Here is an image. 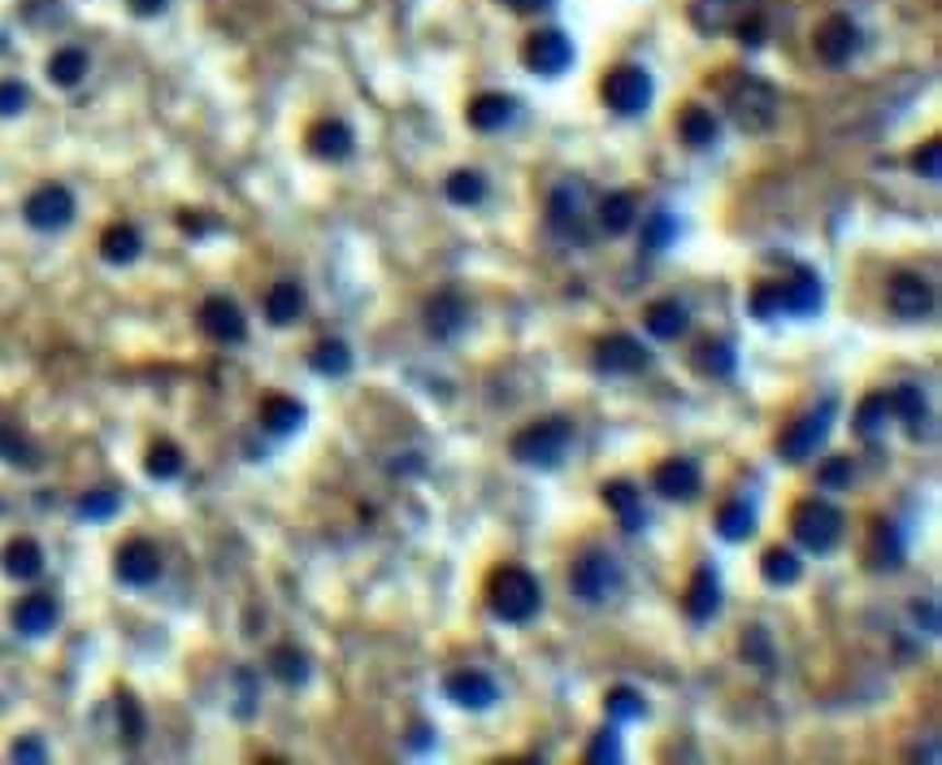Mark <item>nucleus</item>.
<instances>
[{"label": "nucleus", "mask_w": 942, "mask_h": 765, "mask_svg": "<svg viewBox=\"0 0 942 765\" xmlns=\"http://www.w3.org/2000/svg\"><path fill=\"white\" fill-rule=\"evenodd\" d=\"M486 609L499 623L521 627L543 609V587L526 566H499L491 574V583H486Z\"/></svg>", "instance_id": "1"}, {"label": "nucleus", "mask_w": 942, "mask_h": 765, "mask_svg": "<svg viewBox=\"0 0 942 765\" xmlns=\"http://www.w3.org/2000/svg\"><path fill=\"white\" fill-rule=\"evenodd\" d=\"M570 444H574V422L552 413V418H539V422L521 426L508 439V453H513V461H521L530 470H556L565 461Z\"/></svg>", "instance_id": "2"}, {"label": "nucleus", "mask_w": 942, "mask_h": 765, "mask_svg": "<svg viewBox=\"0 0 942 765\" xmlns=\"http://www.w3.org/2000/svg\"><path fill=\"white\" fill-rule=\"evenodd\" d=\"M725 110H730V123L747 135H765V130L778 123V110H782V96L769 79L760 75H738L725 92Z\"/></svg>", "instance_id": "3"}, {"label": "nucleus", "mask_w": 942, "mask_h": 765, "mask_svg": "<svg viewBox=\"0 0 942 765\" xmlns=\"http://www.w3.org/2000/svg\"><path fill=\"white\" fill-rule=\"evenodd\" d=\"M842 530H847V517L838 505H829V501H800L795 510H791V535L800 539V548H808V552H834L838 544H842Z\"/></svg>", "instance_id": "4"}, {"label": "nucleus", "mask_w": 942, "mask_h": 765, "mask_svg": "<svg viewBox=\"0 0 942 765\" xmlns=\"http://www.w3.org/2000/svg\"><path fill=\"white\" fill-rule=\"evenodd\" d=\"M834 413H838V400H834V396H825L822 404H813L804 418H795V422L778 435V457H782L786 466H804L808 457H817V448L829 439Z\"/></svg>", "instance_id": "5"}, {"label": "nucleus", "mask_w": 942, "mask_h": 765, "mask_svg": "<svg viewBox=\"0 0 942 765\" xmlns=\"http://www.w3.org/2000/svg\"><path fill=\"white\" fill-rule=\"evenodd\" d=\"M621 583H625L621 561H617L608 548H587V552L574 561V570H570V587H574V596H578L583 605H604L608 596L621 592Z\"/></svg>", "instance_id": "6"}, {"label": "nucleus", "mask_w": 942, "mask_h": 765, "mask_svg": "<svg viewBox=\"0 0 942 765\" xmlns=\"http://www.w3.org/2000/svg\"><path fill=\"white\" fill-rule=\"evenodd\" d=\"M599 96H604V105H608L612 114H621V118H639V114H647V105H652L656 88H652V75H647L643 66L621 61V66H612V70L604 75Z\"/></svg>", "instance_id": "7"}, {"label": "nucleus", "mask_w": 942, "mask_h": 765, "mask_svg": "<svg viewBox=\"0 0 942 765\" xmlns=\"http://www.w3.org/2000/svg\"><path fill=\"white\" fill-rule=\"evenodd\" d=\"M22 218H26L31 231H44V236L66 231V227L74 222V192L61 187V183H44V187H35V192L26 196Z\"/></svg>", "instance_id": "8"}, {"label": "nucleus", "mask_w": 942, "mask_h": 765, "mask_svg": "<svg viewBox=\"0 0 942 765\" xmlns=\"http://www.w3.org/2000/svg\"><path fill=\"white\" fill-rule=\"evenodd\" d=\"M521 66L530 75H543V79H556L574 66V39L565 31H535L526 35L521 44Z\"/></svg>", "instance_id": "9"}, {"label": "nucleus", "mask_w": 942, "mask_h": 765, "mask_svg": "<svg viewBox=\"0 0 942 765\" xmlns=\"http://www.w3.org/2000/svg\"><path fill=\"white\" fill-rule=\"evenodd\" d=\"M886 305L904 322H926L934 313V287H930V278H921L912 270H899L886 283Z\"/></svg>", "instance_id": "10"}, {"label": "nucleus", "mask_w": 942, "mask_h": 765, "mask_svg": "<svg viewBox=\"0 0 942 765\" xmlns=\"http://www.w3.org/2000/svg\"><path fill=\"white\" fill-rule=\"evenodd\" d=\"M548 227L561 240L587 244V187L583 183H565L548 196Z\"/></svg>", "instance_id": "11"}, {"label": "nucleus", "mask_w": 942, "mask_h": 765, "mask_svg": "<svg viewBox=\"0 0 942 765\" xmlns=\"http://www.w3.org/2000/svg\"><path fill=\"white\" fill-rule=\"evenodd\" d=\"M813 53H817L822 66H834V70L847 66L860 53V26L847 13H829L817 26V35H813Z\"/></svg>", "instance_id": "12"}, {"label": "nucleus", "mask_w": 942, "mask_h": 765, "mask_svg": "<svg viewBox=\"0 0 942 765\" xmlns=\"http://www.w3.org/2000/svg\"><path fill=\"white\" fill-rule=\"evenodd\" d=\"M114 574L126 587H152L161 579V548L152 539H143V535L126 539L118 548V557H114Z\"/></svg>", "instance_id": "13"}, {"label": "nucleus", "mask_w": 942, "mask_h": 765, "mask_svg": "<svg viewBox=\"0 0 942 765\" xmlns=\"http://www.w3.org/2000/svg\"><path fill=\"white\" fill-rule=\"evenodd\" d=\"M647 362H652V353L643 349V340H634V335H608V340H599L595 344V370L599 375H608V379H621V375H639V370H647Z\"/></svg>", "instance_id": "14"}, {"label": "nucleus", "mask_w": 942, "mask_h": 765, "mask_svg": "<svg viewBox=\"0 0 942 765\" xmlns=\"http://www.w3.org/2000/svg\"><path fill=\"white\" fill-rule=\"evenodd\" d=\"M466 327H470V300H466L457 287H444V292H435V296L426 300V331H430L439 344L457 340Z\"/></svg>", "instance_id": "15"}, {"label": "nucleus", "mask_w": 942, "mask_h": 765, "mask_svg": "<svg viewBox=\"0 0 942 765\" xmlns=\"http://www.w3.org/2000/svg\"><path fill=\"white\" fill-rule=\"evenodd\" d=\"M652 488H656L665 501H696V496L704 492L700 461H691V457H665V461L652 470Z\"/></svg>", "instance_id": "16"}, {"label": "nucleus", "mask_w": 942, "mask_h": 765, "mask_svg": "<svg viewBox=\"0 0 942 765\" xmlns=\"http://www.w3.org/2000/svg\"><path fill=\"white\" fill-rule=\"evenodd\" d=\"M200 331L214 340V344H243L248 340V318L231 296H209L200 305Z\"/></svg>", "instance_id": "17"}, {"label": "nucleus", "mask_w": 942, "mask_h": 765, "mask_svg": "<svg viewBox=\"0 0 942 765\" xmlns=\"http://www.w3.org/2000/svg\"><path fill=\"white\" fill-rule=\"evenodd\" d=\"M444 696L457 705V709H470V713H482L499 700V687L486 670H457L444 678Z\"/></svg>", "instance_id": "18"}, {"label": "nucleus", "mask_w": 942, "mask_h": 765, "mask_svg": "<svg viewBox=\"0 0 942 765\" xmlns=\"http://www.w3.org/2000/svg\"><path fill=\"white\" fill-rule=\"evenodd\" d=\"M773 287H778V309H782L786 318H813L825 300L822 278H817L813 270H795V278L773 283Z\"/></svg>", "instance_id": "19"}, {"label": "nucleus", "mask_w": 942, "mask_h": 765, "mask_svg": "<svg viewBox=\"0 0 942 765\" xmlns=\"http://www.w3.org/2000/svg\"><path fill=\"white\" fill-rule=\"evenodd\" d=\"M886 400H891V418L908 422V435H912V439H930V435H934V426H930V422H934V418H930V400H926V391H921L917 382L891 387Z\"/></svg>", "instance_id": "20"}, {"label": "nucleus", "mask_w": 942, "mask_h": 765, "mask_svg": "<svg viewBox=\"0 0 942 765\" xmlns=\"http://www.w3.org/2000/svg\"><path fill=\"white\" fill-rule=\"evenodd\" d=\"M57 623H61V605H57V596H48V592H31V596H22V601L13 605V631H18V636L39 639V636H48Z\"/></svg>", "instance_id": "21"}, {"label": "nucleus", "mask_w": 942, "mask_h": 765, "mask_svg": "<svg viewBox=\"0 0 942 765\" xmlns=\"http://www.w3.org/2000/svg\"><path fill=\"white\" fill-rule=\"evenodd\" d=\"M356 148V135L348 123H340V118H322V123H313L309 127V152L318 157V161H331V165H340V161H348Z\"/></svg>", "instance_id": "22"}, {"label": "nucleus", "mask_w": 942, "mask_h": 765, "mask_svg": "<svg viewBox=\"0 0 942 765\" xmlns=\"http://www.w3.org/2000/svg\"><path fill=\"white\" fill-rule=\"evenodd\" d=\"M517 96H504V92H482V96H473L470 105H466V123L473 130H482V135H491V130H504L513 118H517Z\"/></svg>", "instance_id": "23"}, {"label": "nucleus", "mask_w": 942, "mask_h": 765, "mask_svg": "<svg viewBox=\"0 0 942 765\" xmlns=\"http://www.w3.org/2000/svg\"><path fill=\"white\" fill-rule=\"evenodd\" d=\"M682 609L691 623H712L721 614V579L712 566H700L687 583V596H682Z\"/></svg>", "instance_id": "24"}, {"label": "nucleus", "mask_w": 942, "mask_h": 765, "mask_svg": "<svg viewBox=\"0 0 942 765\" xmlns=\"http://www.w3.org/2000/svg\"><path fill=\"white\" fill-rule=\"evenodd\" d=\"M599 501L621 517V526H625V530H643V526H647L643 496H639V488H634L630 479H608V483L599 488Z\"/></svg>", "instance_id": "25"}, {"label": "nucleus", "mask_w": 942, "mask_h": 765, "mask_svg": "<svg viewBox=\"0 0 942 765\" xmlns=\"http://www.w3.org/2000/svg\"><path fill=\"white\" fill-rule=\"evenodd\" d=\"M0 570H4L9 579H18V583H31V579L44 574V548H39L35 539L18 535V539H9V544L0 548Z\"/></svg>", "instance_id": "26"}, {"label": "nucleus", "mask_w": 942, "mask_h": 765, "mask_svg": "<svg viewBox=\"0 0 942 765\" xmlns=\"http://www.w3.org/2000/svg\"><path fill=\"white\" fill-rule=\"evenodd\" d=\"M643 327L656 335V340H682L687 335V327H691V313H687V305L682 300H652L647 309H643Z\"/></svg>", "instance_id": "27"}, {"label": "nucleus", "mask_w": 942, "mask_h": 765, "mask_svg": "<svg viewBox=\"0 0 942 765\" xmlns=\"http://www.w3.org/2000/svg\"><path fill=\"white\" fill-rule=\"evenodd\" d=\"M305 418H309V409L296 396H265L261 400V426L269 435H296L305 426Z\"/></svg>", "instance_id": "28"}, {"label": "nucleus", "mask_w": 942, "mask_h": 765, "mask_svg": "<svg viewBox=\"0 0 942 765\" xmlns=\"http://www.w3.org/2000/svg\"><path fill=\"white\" fill-rule=\"evenodd\" d=\"M300 313H305V287H300L296 278L274 283L269 296H265V318H269L274 327H291Z\"/></svg>", "instance_id": "29"}, {"label": "nucleus", "mask_w": 942, "mask_h": 765, "mask_svg": "<svg viewBox=\"0 0 942 765\" xmlns=\"http://www.w3.org/2000/svg\"><path fill=\"white\" fill-rule=\"evenodd\" d=\"M269 674H274L283 687H305V683L313 678V661H309V652H300L296 643H283V648L269 652Z\"/></svg>", "instance_id": "30"}, {"label": "nucleus", "mask_w": 942, "mask_h": 765, "mask_svg": "<svg viewBox=\"0 0 942 765\" xmlns=\"http://www.w3.org/2000/svg\"><path fill=\"white\" fill-rule=\"evenodd\" d=\"M760 574H765V583L769 587H795L800 579H804V561H800V552L795 548H769L765 557H760Z\"/></svg>", "instance_id": "31"}, {"label": "nucleus", "mask_w": 942, "mask_h": 765, "mask_svg": "<svg viewBox=\"0 0 942 765\" xmlns=\"http://www.w3.org/2000/svg\"><path fill=\"white\" fill-rule=\"evenodd\" d=\"M634 218H639V201L630 192H608L599 201V231L604 236H625L634 227Z\"/></svg>", "instance_id": "32"}, {"label": "nucleus", "mask_w": 942, "mask_h": 765, "mask_svg": "<svg viewBox=\"0 0 942 765\" xmlns=\"http://www.w3.org/2000/svg\"><path fill=\"white\" fill-rule=\"evenodd\" d=\"M678 135H682V144H687V148L704 152V148L716 144L721 127H716L712 110H704V105H687V110H682V118H678Z\"/></svg>", "instance_id": "33"}, {"label": "nucleus", "mask_w": 942, "mask_h": 765, "mask_svg": "<svg viewBox=\"0 0 942 765\" xmlns=\"http://www.w3.org/2000/svg\"><path fill=\"white\" fill-rule=\"evenodd\" d=\"M139 253H143V236H139L130 222H114V227L101 236V256H105L110 265H130Z\"/></svg>", "instance_id": "34"}, {"label": "nucleus", "mask_w": 942, "mask_h": 765, "mask_svg": "<svg viewBox=\"0 0 942 765\" xmlns=\"http://www.w3.org/2000/svg\"><path fill=\"white\" fill-rule=\"evenodd\" d=\"M88 53L83 48H74V44H66V48H57L53 57H48V79L57 83V88H79L83 79H88Z\"/></svg>", "instance_id": "35"}, {"label": "nucleus", "mask_w": 942, "mask_h": 765, "mask_svg": "<svg viewBox=\"0 0 942 765\" xmlns=\"http://www.w3.org/2000/svg\"><path fill=\"white\" fill-rule=\"evenodd\" d=\"M309 366H313V375H322V379H344V375L353 370V349H348L344 340H322V344H313Z\"/></svg>", "instance_id": "36"}, {"label": "nucleus", "mask_w": 942, "mask_h": 765, "mask_svg": "<svg viewBox=\"0 0 942 765\" xmlns=\"http://www.w3.org/2000/svg\"><path fill=\"white\" fill-rule=\"evenodd\" d=\"M678 240V218L660 205V209H652V214H643V231H639V244H643V253H665L669 244Z\"/></svg>", "instance_id": "37"}, {"label": "nucleus", "mask_w": 942, "mask_h": 765, "mask_svg": "<svg viewBox=\"0 0 942 765\" xmlns=\"http://www.w3.org/2000/svg\"><path fill=\"white\" fill-rule=\"evenodd\" d=\"M716 535L730 539V544L751 539V535H756V510H751L747 501H725V505L716 510Z\"/></svg>", "instance_id": "38"}, {"label": "nucleus", "mask_w": 942, "mask_h": 765, "mask_svg": "<svg viewBox=\"0 0 942 765\" xmlns=\"http://www.w3.org/2000/svg\"><path fill=\"white\" fill-rule=\"evenodd\" d=\"M734 366H738V353H734V344H725V340H704V344L696 349V370H700L704 379H730Z\"/></svg>", "instance_id": "39"}, {"label": "nucleus", "mask_w": 942, "mask_h": 765, "mask_svg": "<svg viewBox=\"0 0 942 765\" xmlns=\"http://www.w3.org/2000/svg\"><path fill=\"white\" fill-rule=\"evenodd\" d=\"M886 426H891V400H886V391H869L855 409V431L864 439H882Z\"/></svg>", "instance_id": "40"}, {"label": "nucleus", "mask_w": 942, "mask_h": 765, "mask_svg": "<svg viewBox=\"0 0 942 765\" xmlns=\"http://www.w3.org/2000/svg\"><path fill=\"white\" fill-rule=\"evenodd\" d=\"M0 461H9V466H18V470H39V466H44L39 448H35L18 426H4V422H0Z\"/></svg>", "instance_id": "41"}, {"label": "nucleus", "mask_w": 942, "mask_h": 765, "mask_svg": "<svg viewBox=\"0 0 942 765\" xmlns=\"http://www.w3.org/2000/svg\"><path fill=\"white\" fill-rule=\"evenodd\" d=\"M143 470H148V479H157V483L179 479V475H183V448H179L174 439H157V444L148 448V457H143Z\"/></svg>", "instance_id": "42"}, {"label": "nucleus", "mask_w": 942, "mask_h": 765, "mask_svg": "<svg viewBox=\"0 0 942 765\" xmlns=\"http://www.w3.org/2000/svg\"><path fill=\"white\" fill-rule=\"evenodd\" d=\"M604 713H608L612 722H639V718L647 713V700H643V692H639V687L617 683V687H608V692H604Z\"/></svg>", "instance_id": "43"}, {"label": "nucleus", "mask_w": 942, "mask_h": 765, "mask_svg": "<svg viewBox=\"0 0 942 765\" xmlns=\"http://www.w3.org/2000/svg\"><path fill=\"white\" fill-rule=\"evenodd\" d=\"M444 192H448L452 205L473 209V205L486 201V179H482V170H452V174L444 179Z\"/></svg>", "instance_id": "44"}, {"label": "nucleus", "mask_w": 942, "mask_h": 765, "mask_svg": "<svg viewBox=\"0 0 942 765\" xmlns=\"http://www.w3.org/2000/svg\"><path fill=\"white\" fill-rule=\"evenodd\" d=\"M734 18H738V4H734V0H696V4H691V22H696L704 35H716V31L734 26Z\"/></svg>", "instance_id": "45"}, {"label": "nucleus", "mask_w": 942, "mask_h": 765, "mask_svg": "<svg viewBox=\"0 0 942 765\" xmlns=\"http://www.w3.org/2000/svg\"><path fill=\"white\" fill-rule=\"evenodd\" d=\"M873 566H882V570L904 566V539H899L895 522H877V530H873Z\"/></svg>", "instance_id": "46"}, {"label": "nucleus", "mask_w": 942, "mask_h": 765, "mask_svg": "<svg viewBox=\"0 0 942 765\" xmlns=\"http://www.w3.org/2000/svg\"><path fill=\"white\" fill-rule=\"evenodd\" d=\"M118 510H122V496L114 488H96V492L79 496V505H74V513H79L83 522H105V517H114Z\"/></svg>", "instance_id": "47"}, {"label": "nucleus", "mask_w": 942, "mask_h": 765, "mask_svg": "<svg viewBox=\"0 0 942 765\" xmlns=\"http://www.w3.org/2000/svg\"><path fill=\"white\" fill-rule=\"evenodd\" d=\"M118 727H122V740H126V744H139V740H143V709H139V700H135L130 692H122L118 696Z\"/></svg>", "instance_id": "48"}, {"label": "nucleus", "mask_w": 942, "mask_h": 765, "mask_svg": "<svg viewBox=\"0 0 942 765\" xmlns=\"http://www.w3.org/2000/svg\"><path fill=\"white\" fill-rule=\"evenodd\" d=\"M743 656H747L751 665H760V670H773V643H769V631H765V627H747V636H743Z\"/></svg>", "instance_id": "49"}, {"label": "nucleus", "mask_w": 942, "mask_h": 765, "mask_svg": "<svg viewBox=\"0 0 942 765\" xmlns=\"http://www.w3.org/2000/svg\"><path fill=\"white\" fill-rule=\"evenodd\" d=\"M912 170H917L926 183H939V179H942V144H939V139H930V144H921V148H917V157H912Z\"/></svg>", "instance_id": "50"}, {"label": "nucleus", "mask_w": 942, "mask_h": 765, "mask_svg": "<svg viewBox=\"0 0 942 765\" xmlns=\"http://www.w3.org/2000/svg\"><path fill=\"white\" fill-rule=\"evenodd\" d=\"M26 105H31V92H26V83H18V79H4V83H0V118H18Z\"/></svg>", "instance_id": "51"}, {"label": "nucleus", "mask_w": 942, "mask_h": 765, "mask_svg": "<svg viewBox=\"0 0 942 765\" xmlns=\"http://www.w3.org/2000/svg\"><path fill=\"white\" fill-rule=\"evenodd\" d=\"M625 753H621V740L612 735V731H599L595 740H590V749H587V762L590 765H608V762H621Z\"/></svg>", "instance_id": "52"}, {"label": "nucleus", "mask_w": 942, "mask_h": 765, "mask_svg": "<svg viewBox=\"0 0 942 765\" xmlns=\"http://www.w3.org/2000/svg\"><path fill=\"white\" fill-rule=\"evenodd\" d=\"M851 475H855L851 457H829V461L822 466V475H817V483L834 492V488H847V483H851Z\"/></svg>", "instance_id": "53"}, {"label": "nucleus", "mask_w": 942, "mask_h": 765, "mask_svg": "<svg viewBox=\"0 0 942 765\" xmlns=\"http://www.w3.org/2000/svg\"><path fill=\"white\" fill-rule=\"evenodd\" d=\"M751 313H756L760 322L782 318V309H778V287H773V283H760V287L751 292Z\"/></svg>", "instance_id": "54"}, {"label": "nucleus", "mask_w": 942, "mask_h": 765, "mask_svg": "<svg viewBox=\"0 0 942 765\" xmlns=\"http://www.w3.org/2000/svg\"><path fill=\"white\" fill-rule=\"evenodd\" d=\"M9 757H13V762H48V749H44L39 735H22V740L9 749Z\"/></svg>", "instance_id": "55"}, {"label": "nucleus", "mask_w": 942, "mask_h": 765, "mask_svg": "<svg viewBox=\"0 0 942 765\" xmlns=\"http://www.w3.org/2000/svg\"><path fill=\"white\" fill-rule=\"evenodd\" d=\"M236 687H239V718H252L256 713V678L248 670H239Z\"/></svg>", "instance_id": "56"}, {"label": "nucleus", "mask_w": 942, "mask_h": 765, "mask_svg": "<svg viewBox=\"0 0 942 765\" xmlns=\"http://www.w3.org/2000/svg\"><path fill=\"white\" fill-rule=\"evenodd\" d=\"M912 618H917V627H926V636H939L942 631L939 605H934V601H917V605H912Z\"/></svg>", "instance_id": "57"}, {"label": "nucleus", "mask_w": 942, "mask_h": 765, "mask_svg": "<svg viewBox=\"0 0 942 765\" xmlns=\"http://www.w3.org/2000/svg\"><path fill=\"white\" fill-rule=\"evenodd\" d=\"M179 227H183L187 236H205V231H209L214 222H205L200 214H192V209H183V214H179Z\"/></svg>", "instance_id": "58"}, {"label": "nucleus", "mask_w": 942, "mask_h": 765, "mask_svg": "<svg viewBox=\"0 0 942 765\" xmlns=\"http://www.w3.org/2000/svg\"><path fill=\"white\" fill-rule=\"evenodd\" d=\"M126 4H130L135 18H157V13H165L170 0H126Z\"/></svg>", "instance_id": "59"}, {"label": "nucleus", "mask_w": 942, "mask_h": 765, "mask_svg": "<svg viewBox=\"0 0 942 765\" xmlns=\"http://www.w3.org/2000/svg\"><path fill=\"white\" fill-rule=\"evenodd\" d=\"M499 4H508L513 13H539V9H552L556 0H499Z\"/></svg>", "instance_id": "60"}]
</instances>
